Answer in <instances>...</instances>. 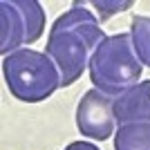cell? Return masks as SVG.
<instances>
[{
  "label": "cell",
  "instance_id": "6da1fadb",
  "mask_svg": "<svg viewBox=\"0 0 150 150\" xmlns=\"http://www.w3.org/2000/svg\"><path fill=\"white\" fill-rule=\"evenodd\" d=\"M101 20L92 9L74 2L72 9L61 13L50 27V36L45 45V54L56 65L61 76V88L74 85L90 67L94 52L105 40Z\"/></svg>",
  "mask_w": 150,
  "mask_h": 150
},
{
  "label": "cell",
  "instance_id": "7a4b0ae2",
  "mask_svg": "<svg viewBox=\"0 0 150 150\" xmlns=\"http://www.w3.org/2000/svg\"><path fill=\"white\" fill-rule=\"evenodd\" d=\"M88 72L94 88L112 99L130 90L132 85H137L144 72V65L134 52L130 31L108 36L96 47Z\"/></svg>",
  "mask_w": 150,
  "mask_h": 150
},
{
  "label": "cell",
  "instance_id": "3957f363",
  "mask_svg": "<svg viewBox=\"0 0 150 150\" xmlns=\"http://www.w3.org/2000/svg\"><path fill=\"white\" fill-rule=\"evenodd\" d=\"M2 74L13 99L23 103H40L61 88L56 65L45 52L18 50L2 58Z\"/></svg>",
  "mask_w": 150,
  "mask_h": 150
},
{
  "label": "cell",
  "instance_id": "277c9868",
  "mask_svg": "<svg viewBox=\"0 0 150 150\" xmlns=\"http://www.w3.org/2000/svg\"><path fill=\"white\" fill-rule=\"evenodd\" d=\"M45 31V9L36 0H2L0 2V52L25 50Z\"/></svg>",
  "mask_w": 150,
  "mask_h": 150
},
{
  "label": "cell",
  "instance_id": "5b68a950",
  "mask_svg": "<svg viewBox=\"0 0 150 150\" xmlns=\"http://www.w3.org/2000/svg\"><path fill=\"white\" fill-rule=\"evenodd\" d=\"M112 96L92 88L83 94L76 105V128L90 139L105 141L117 132V119L112 112Z\"/></svg>",
  "mask_w": 150,
  "mask_h": 150
},
{
  "label": "cell",
  "instance_id": "8992f818",
  "mask_svg": "<svg viewBox=\"0 0 150 150\" xmlns=\"http://www.w3.org/2000/svg\"><path fill=\"white\" fill-rule=\"evenodd\" d=\"M112 112L117 128L125 123L150 121V81H139L112 101Z\"/></svg>",
  "mask_w": 150,
  "mask_h": 150
},
{
  "label": "cell",
  "instance_id": "52a82bcc",
  "mask_svg": "<svg viewBox=\"0 0 150 150\" xmlns=\"http://www.w3.org/2000/svg\"><path fill=\"white\" fill-rule=\"evenodd\" d=\"M114 150H150V121L119 125L114 132Z\"/></svg>",
  "mask_w": 150,
  "mask_h": 150
},
{
  "label": "cell",
  "instance_id": "ba28073f",
  "mask_svg": "<svg viewBox=\"0 0 150 150\" xmlns=\"http://www.w3.org/2000/svg\"><path fill=\"white\" fill-rule=\"evenodd\" d=\"M130 38L141 65L150 67V16H134L132 18Z\"/></svg>",
  "mask_w": 150,
  "mask_h": 150
},
{
  "label": "cell",
  "instance_id": "9c48e42d",
  "mask_svg": "<svg viewBox=\"0 0 150 150\" xmlns=\"http://www.w3.org/2000/svg\"><path fill=\"white\" fill-rule=\"evenodd\" d=\"M132 5H134L132 0H125V2H92V7H96V11H99L101 18H108V16H112V13L125 11V9H130Z\"/></svg>",
  "mask_w": 150,
  "mask_h": 150
},
{
  "label": "cell",
  "instance_id": "30bf717a",
  "mask_svg": "<svg viewBox=\"0 0 150 150\" xmlns=\"http://www.w3.org/2000/svg\"><path fill=\"white\" fill-rule=\"evenodd\" d=\"M63 150H99L94 144H90V141H72L69 146H65Z\"/></svg>",
  "mask_w": 150,
  "mask_h": 150
}]
</instances>
